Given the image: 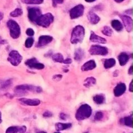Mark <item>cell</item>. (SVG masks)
Listing matches in <instances>:
<instances>
[{
  "instance_id": "cell-1",
  "label": "cell",
  "mask_w": 133,
  "mask_h": 133,
  "mask_svg": "<svg viewBox=\"0 0 133 133\" xmlns=\"http://www.w3.org/2000/svg\"><path fill=\"white\" fill-rule=\"evenodd\" d=\"M84 29L81 25H77L75 28L73 29L72 33H71V39L70 42L71 44H78V43L82 42L84 36Z\"/></svg>"
},
{
  "instance_id": "cell-2",
  "label": "cell",
  "mask_w": 133,
  "mask_h": 133,
  "mask_svg": "<svg viewBox=\"0 0 133 133\" xmlns=\"http://www.w3.org/2000/svg\"><path fill=\"white\" fill-rule=\"evenodd\" d=\"M92 110L90 105L84 104L79 107L75 114V118L77 120L81 121L90 118L92 115Z\"/></svg>"
},
{
  "instance_id": "cell-3",
  "label": "cell",
  "mask_w": 133,
  "mask_h": 133,
  "mask_svg": "<svg viewBox=\"0 0 133 133\" xmlns=\"http://www.w3.org/2000/svg\"><path fill=\"white\" fill-rule=\"evenodd\" d=\"M7 27L10 31V35L14 39L18 38L21 33L20 27L16 22L10 19L7 22Z\"/></svg>"
},
{
  "instance_id": "cell-4",
  "label": "cell",
  "mask_w": 133,
  "mask_h": 133,
  "mask_svg": "<svg viewBox=\"0 0 133 133\" xmlns=\"http://www.w3.org/2000/svg\"><path fill=\"white\" fill-rule=\"evenodd\" d=\"M54 20V17L51 13L42 14L37 19L35 23L43 27H48Z\"/></svg>"
},
{
  "instance_id": "cell-5",
  "label": "cell",
  "mask_w": 133,
  "mask_h": 133,
  "mask_svg": "<svg viewBox=\"0 0 133 133\" xmlns=\"http://www.w3.org/2000/svg\"><path fill=\"white\" fill-rule=\"evenodd\" d=\"M15 90L19 94V93L25 94L28 92L40 93L42 92V88L41 87H35V86L29 85V84H23V85H19L16 87Z\"/></svg>"
},
{
  "instance_id": "cell-6",
  "label": "cell",
  "mask_w": 133,
  "mask_h": 133,
  "mask_svg": "<svg viewBox=\"0 0 133 133\" xmlns=\"http://www.w3.org/2000/svg\"><path fill=\"white\" fill-rule=\"evenodd\" d=\"M8 61L10 62L12 65L14 66H17L22 62V57L17 51L13 50L9 53Z\"/></svg>"
},
{
  "instance_id": "cell-7",
  "label": "cell",
  "mask_w": 133,
  "mask_h": 133,
  "mask_svg": "<svg viewBox=\"0 0 133 133\" xmlns=\"http://www.w3.org/2000/svg\"><path fill=\"white\" fill-rule=\"evenodd\" d=\"M89 52L92 55H106L109 53V51L105 47L94 45L91 46Z\"/></svg>"
},
{
  "instance_id": "cell-8",
  "label": "cell",
  "mask_w": 133,
  "mask_h": 133,
  "mask_svg": "<svg viewBox=\"0 0 133 133\" xmlns=\"http://www.w3.org/2000/svg\"><path fill=\"white\" fill-rule=\"evenodd\" d=\"M84 8L83 5H78L70 10V16L71 19H76L83 16Z\"/></svg>"
},
{
  "instance_id": "cell-9",
  "label": "cell",
  "mask_w": 133,
  "mask_h": 133,
  "mask_svg": "<svg viewBox=\"0 0 133 133\" xmlns=\"http://www.w3.org/2000/svg\"><path fill=\"white\" fill-rule=\"evenodd\" d=\"M42 15L41 10L40 9L36 7L29 8L28 9V17L29 19L32 22H36L38 18Z\"/></svg>"
},
{
  "instance_id": "cell-10",
  "label": "cell",
  "mask_w": 133,
  "mask_h": 133,
  "mask_svg": "<svg viewBox=\"0 0 133 133\" xmlns=\"http://www.w3.org/2000/svg\"><path fill=\"white\" fill-rule=\"evenodd\" d=\"M25 64L30 68L36 69V70H42L44 68V65L38 62L36 58H32L27 60L25 62Z\"/></svg>"
},
{
  "instance_id": "cell-11",
  "label": "cell",
  "mask_w": 133,
  "mask_h": 133,
  "mask_svg": "<svg viewBox=\"0 0 133 133\" xmlns=\"http://www.w3.org/2000/svg\"><path fill=\"white\" fill-rule=\"evenodd\" d=\"M121 18H122V21H123V25H124L125 27L126 30L128 32H131L132 30V19L131 17L128 16L123 15L121 16Z\"/></svg>"
},
{
  "instance_id": "cell-12",
  "label": "cell",
  "mask_w": 133,
  "mask_h": 133,
  "mask_svg": "<svg viewBox=\"0 0 133 133\" xmlns=\"http://www.w3.org/2000/svg\"><path fill=\"white\" fill-rule=\"evenodd\" d=\"M52 40H53L52 36H49V35H42V36L39 37L37 44L38 47L44 46V45L51 42Z\"/></svg>"
},
{
  "instance_id": "cell-13",
  "label": "cell",
  "mask_w": 133,
  "mask_h": 133,
  "mask_svg": "<svg viewBox=\"0 0 133 133\" xmlns=\"http://www.w3.org/2000/svg\"><path fill=\"white\" fill-rule=\"evenodd\" d=\"M19 101L22 103L24 105H29V106H38L40 104V101L37 99H26V98H22L19 99Z\"/></svg>"
},
{
  "instance_id": "cell-14",
  "label": "cell",
  "mask_w": 133,
  "mask_h": 133,
  "mask_svg": "<svg viewBox=\"0 0 133 133\" xmlns=\"http://www.w3.org/2000/svg\"><path fill=\"white\" fill-rule=\"evenodd\" d=\"M126 90V86L124 83H119L116 87H115L114 90V93L115 96L116 97H119L122 96L125 93Z\"/></svg>"
},
{
  "instance_id": "cell-15",
  "label": "cell",
  "mask_w": 133,
  "mask_h": 133,
  "mask_svg": "<svg viewBox=\"0 0 133 133\" xmlns=\"http://www.w3.org/2000/svg\"><path fill=\"white\" fill-rule=\"evenodd\" d=\"M96 67V64L94 60H90L87 62L84 63L81 68V70L83 71H89L94 70Z\"/></svg>"
},
{
  "instance_id": "cell-16",
  "label": "cell",
  "mask_w": 133,
  "mask_h": 133,
  "mask_svg": "<svg viewBox=\"0 0 133 133\" xmlns=\"http://www.w3.org/2000/svg\"><path fill=\"white\" fill-rule=\"evenodd\" d=\"M90 40L91 42L96 43H99V44H105L107 42L106 39L104 38L101 37V36H98V35H96L94 32H91L90 37Z\"/></svg>"
},
{
  "instance_id": "cell-17",
  "label": "cell",
  "mask_w": 133,
  "mask_h": 133,
  "mask_svg": "<svg viewBox=\"0 0 133 133\" xmlns=\"http://www.w3.org/2000/svg\"><path fill=\"white\" fill-rule=\"evenodd\" d=\"M88 19L92 24H97L100 20V18L94 12H90L88 14Z\"/></svg>"
},
{
  "instance_id": "cell-18",
  "label": "cell",
  "mask_w": 133,
  "mask_h": 133,
  "mask_svg": "<svg viewBox=\"0 0 133 133\" xmlns=\"http://www.w3.org/2000/svg\"><path fill=\"white\" fill-rule=\"evenodd\" d=\"M129 59V56L125 53H122L118 56V60H119V64L121 66H124L127 64L128 62Z\"/></svg>"
},
{
  "instance_id": "cell-19",
  "label": "cell",
  "mask_w": 133,
  "mask_h": 133,
  "mask_svg": "<svg viewBox=\"0 0 133 133\" xmlns=\"http://www.w3.org/2000/svg\"><path fill=\"white\" fill-rule=\"evenodd\" d=\"M71 127V123H57L55 124V129L57 131H64V130L70 129Z\"/></svg>"
},
{
  "instance_id": "cell-20",
  "label": "cell",
  "mask_w": 133,
  "mask_h": 133,
  "mask_svg": "<svg viewBox=\"0 0 133 133\" xmlns=\"http://www.w3.org/2000/svg\"><path fill=\"white\" fill-rule=\"evenodd\" d=\"M84 57V53L83 51V49H76L75 52V55H74V58H75V60L77 61H81Z\"/></svg>"
},
{
  "instance_id": "cell-21",
  "label": "cell",
  "mask_w": 133,
  "mask_h": 133,
  "mask_svg": "<svg viewBox=\"0 0 133 133\" xmlns=\"http://www.w3.org/2000/svg\"><path fill=\"white\" fill-rule=\"evenodd\" d=\"M96 83V80L94 77H90L87 79H85L84 82V86L87 88H90V87H92Z\"/></svg>"
},
{
  "instance_id": "cell-22",
  "label": "cell",
  "mask_w": 133,
  "mask_h": 133,
  "mask_svg": "<svg viewBox=\"0 0 133 133\" xmlns=\"http://www.w3.org/2000/svg\"><path fill=\"white\" fill-rule=\"evenodd\" d=\"M111 25L113 28L118 31H120L123 29V26L122 23L118 19H114L111 22Z\"/></svg>"
},
{
  "instance_id": "cell-23",
  "label": "cell",
  "mask_w": 133,
  "mask_h": 133,
  "mask_svg": "<svg viewBox=\"0 0 133 133\" xmlns=\"http://www.w3.org/2000/svg\"><path fill=\"white\" fill-rule=\"evenodd\" d=\"M116 64V61L114 58H109V59H107L104 62V67L106 69L111 68L112 67Z\"/></svg>"
},
{
  "instance_id": "cell-24",
  "label": "cell",
  "mask_w": 133,
  "mask_h": 133,
  "mask_svg": "<svg viewBox=\"0 0 133 133\" xmlns=\"http://www.w3.org/2000/svg\"><path fill=\"white\" fill-rule=\"evenodd\" d=\"M94 101L96 103L98 104V105H101V104H103L104 102H105V96L102 94H99L96 95L93 98Z\"/></svg>"
},
{
  "instance_id": "cell-25",
  "label": "cell",
  "mask_w": 133,
  "mask_h": 133,
  "mask_svg": "<svg viewBox=\"0 0 133 133\" xmlns=\"http://www.w3.org/2000/svg\"><path fill=\"white\" fill-rule=\"evenodd\" d=\"M121 123L122 124H124L125 125L128 126V127H132V117H125L121 119Z\"/></svg>"
},
{
  "instance_id": "cell-26",
  "label": "cell",
  "mask_w": 133,
  "mask_h": 133,
  "mask_svg": "<svg viewBox=\"0 0 133 133\" xmlns=\"http://www.w3.org/2000/svg\"><path fill=\"white\" fill-rule=\"evenodd\" d=\"M52 58H53V60L55 62H60V63L63 62L64 60V59L63 56H62V55L61 54V53H56V54L53 55L52 56Z\"/></svg>"
},
{
  "instance_id": "cell-27",
  "label": "cell",
  "mask_w": 133,
  "mask_h": 133,
  "mask_svg": "<svg viewBox=\"0 0 133 133\" xmlns=\"http://www.w3.org/2000/svg\"><path fill=\"white\" fill-rule=\"evenodd\" d=\"M102 33L108 36H110L112 35V30L109 26H105L102 29Z\"/></svg>"
},
{
  "instance_id": "cell-28",
  "label": "cell",
  "mask_w": 133,
  "mask_h": 133,
  "mask_svg": "<svg viewBox=\"0 0 133 133\" xmlns=\"http://www.w3.org/2000/svg\"><path fill=\"white\" fill-rule=\"evenodd\" d=\"M22 14H23V11H22V9H16L15 10L10 12V16L12 17H18L19 16L22 15Z\"/></svg>"
},
{
  "instance_id": "cell-29",
  "label": "cell",
  "mask_w": 133,
  "mask_h": 133,
  "mask_svg": "<svg viewBox=\"0 0 133 133\" xmlns=\"http://www.w3.org/2000/svg\"><path fill=\"white\" fill-rule=\"evenodd\" d=\"M23 3L25 4H41L44 0H21Z\"/></svg>"
},
{
  "instance_id": "cell-30",
  "label": "cell",
  "mask_w": 133,
  "mask_h": 133,
  "mask_svg": "<svg viewBox=\"0 0 133 133\" xmlns=\"http://www.w3.org/2000/svg\"><path fill=\"white\" fill-rule=\"evenodd\" d=\"M34 44V39L32 38H28L26 40L25 43V45L27 48H30Z\"/></svg>"
},
{
  "instance_id": "cell-31",
  "label": "cell",
  "mask_w": 133,
  "mask_h": 133,
  "mask_svg": "<svg viewBox=\"0 0 133 133\" xmlns=\"http://www.w3.org/2000/svg\"><path fill=\"white\" fill-rule=\"evenodd\" d=\"M18 132V127H10L6 129V133H17Z\"/></svg>"
},
{
  "instance_id": "cell-32",
  "label": "cell",
  "mask_w": 133,
  "mask_h": 133,
  "mask_svg": "<svg viewBox=\"0 0 133 133\" xmlns=\"http://www.w3.org/2000/svg\"><path fill=\"white\" fill-rule=\"evenodd\" d=\"M103 118V112H97L96 113V115L94 116V118L96 120L99 121Z\"/></svg>"
},
{
  "instance_id": "cell-33",
  "label": "cell",
  "mask_w": 133,
  "mask_h": 133,
  "mask_svg": "<svg viewBox=\"0 0 133 133\" xmlns=\"http://www.w3.org/2000/svg\"><path fill=\"white\" fill-rule=\"evenodd\" d=\"M26 34H27L28 36H32L35 35V31H34V30L32 29L29 28L27 29V31H26Z\"/></svg>"
},
{
  "instance_id": "cell-34",
  "label": "cell",
  "mask_w": 133,
  "mask_h": 133,
  "mask_svg": "<svg viewBox=\"0 0 133 133\" xmlns=\"http://www.w3.org/2000/svg\"><path fill=\"white\" fill-rule=\"evenodd\" d=\"M25 126H22V127H18V132L19 133H25L26 131Z\"/></svg>"
},
{
  "instance_id": "cell-35",
  "label": "cell",
  "mask_w": 133,
  "mask_h": 133,
  "mask_svg": "<svg viewBox=\"0 0 133 133\" xmlns=\"http://www.w3.org/2000/svg\"><path fill=\"white\" fill-rule=\"evenodd\" d=\"M53 1V6H55L58 4H62L64 2V0H52Z\"/></svg>"
},
{
  "instance_id": "cell-36",
  "label": "cell",
  "mask_w": 133,
  "mask_h": 133,
  "mask_svg": "<svg viewBox=\"0 0 133 133\" xmlns=\"http://www.w3.org/2000/svg\"><path fill=\"white\" fill-rule=\"evenodd\" d=\"M62 75H56L55 76H53V79L55 81H60L61 79H62Z\"/></svg>"
},
{
  "instance_id": "cell-37",
  "label": "cell",
  "mask_w": 133,
  "mask_h": 133,
  "mask_svg": "<svg viewBox=\"0 0 133 133\" xmlns=\"http://www.w3.org/2000/svg\"><path fill=\"white\" fill-rule=\"evenodd\" d=\"M43 116H44V117H45V118H49V117L52 116V114L51 112H45L44 113V114H43Z\"/></svg>"
},
{
  "instance_id": "cell-38",
  "label": "cell",
  "mask_w": 133,
  "mask_h": 133,
  "mask_svg": "<svg viewBox=\"0 0 133 133\" xmlns=\"http://www.w3.org/2000/svg\"><path fill=\"white\" fill-rule=\"evenodd\" d=\"M72 62V61H71V59H70V58H67V59L66 60H64L63 61V63L64 64H70Z\"/></svg>"
},
{
  "instance_id": "cell-39",
  "label": "cell",
  "mask_w": 133,
  "mask_h": 133,
  "mask_svg": "<svg viewBox=\"0 0 133 133\" xmlns=\"http://www.w3.org/2000/svg\"><path fill=\"white\" fill-rule=\"evenodd\" d=\"M129 91L131 92H133V88H132V81H131V84H130V87H129Z\"/></svg>"
},
{
  "instance_id": "cell-40",
  "label": "cell",
  "mask_w": 133,
  "mask_h": 133,
  "mask_svg": "<svg viewBox=\"0 0 133 133\" xmlns=\"http://www.w3.org/2000/svg\"><path fill=\"white\" fill-rule=\"evenodd\" d=\"M65 116H66V115H65L64 114H63V113H62V114H60V117H61L62 119H66V117Z\"/></svg>"
},
{
  "instance_id": "cell-41",
  "label": "cell",
  "mask_w": 133,
  "mask_h": 133,
  "mask_svg": "<svg viewBox=\"0 0 133 133\" xmlns=\"http://www.w3.org/2000/svg\"><path fill=\"white\" fill-rule=\"evenodd\" d=\"M129 74L130 75H132V66H131V67H130V69L129 70Z\"/></svg>"
},
{
  "instance_id": "cell-42",
  "label": "cell",
  "mask_w": 133,
  "mask_h": 133,
  "mask_svg": "<svg viewBox=\"0 0 133 133\" xmlns=\"http://www.w3.org/2000/svg\"><path fill=\"white\" fill-rule=\"evenodd\" d=\"M5 44V40H2V38L0 37V45H1V44Z\"/></svg>"
},
{
  "instance_id": "cell-43",
  "label": "cell",
  "mask_w": 133,
  "mask_h": 133,
  "mask_svg": "<svg viewBox=\"0 0 133 133\" xmlns=\"http://www.w3.org/2000/svg\"><path fill=\"white\" fill-rule=\"evenodd\" d=\"M3 14L2 12H0V22H1V19H3Z\"/></svg>"
},
{
  "instance_id": "cell-44",
  "label": "cell",
  "mask_w": 133,
  "mask_h": 133,
  "mask_svg": "<svg viewBox=\"0 0 133 133\" xmlns=\"http://www.w3.org/2000/svg\"><path fill=\"white\" fill-rule=\"evenodd\" d=\"M85 1L88 3H92L94 2V1H96V0H85Z\"/></svg>"
},
{
  "instance_id": "cell-45",
  "label": "cell",
  "mask_w": 133,
  "mask_h": 133,
  "mask_svg": "<svg viewBox=\"0 0 133 133\" xmlns=\"http://www.w3.org/2000/svg\"><path fill=\"white\" fill-rule=\"evenodd\" d=\"M114 1L117 3H122V2H123V1H125V0H114Z\"/></svg>"
},
{
  "instance_id": "cell-46",
  "label": "cell",
  "mask_w": 133,
  "mask_h": 133,
  "mask_svg": "<svg viewBox=\"0 0 133 133\" xmlns=\"http://www.w3.org/2000/svg\"><path fill=\"white\" fill-rule=\"evenodd\" d=\"M1 122H2V119H1V112H0V123H1Z\"/></svg>"
},
{
  "instance_id": "cell-47",
  "label": "cell",
  "mask_w": 133,
  "mask_h": 133,
  "mask_svg": "<svg viewBox=\"0 0 133 133\" xmlns=\"http://www.w3.org/2000/svg\"><path fill=\"white\" fill-rule=\"evenodd\" d=\"M38 133H47V132H45V131H40V132H39Z\"/></svg>"
},
{
  "instance_id": "cell-48",
  "label": "cell",
  "mask_w": 133,
  "mask_h": 133,
  "mask_svg": "<svg viewBox=\"0 0 133 133\" xmlns=\"http://www.w3.org/2000/svg\"><path fill=\"white\" fill-rule=\"evenodd\" d=\"M55 133H61V132H55Z\"/></svg>"
}]
</instances>
